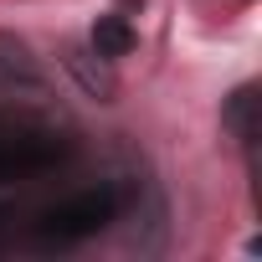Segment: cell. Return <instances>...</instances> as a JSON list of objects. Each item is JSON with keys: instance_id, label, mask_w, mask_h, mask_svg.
I'll list each match as a JSON object with an SVG mask.
<instances>
[{"instance_id": "6da1fadb", "label": "cell", "mask_w": 262, "mask_h": 262, "mask_svg": "<svg viewBox=\"0 0 262 262\" xmlns=\"http://www.w3.org/2000/svg\"><path fill=\"white\" fill-rule=\"evenodd\" d=\"M113 221H118V185H93V190H77L72 201L52 206L36 221V236L57 242V247H72V242H88V236L108 231Z\"/></svg>"}, {"instance_id": "7a4b0ae2", "label": "cell", "mask_w": 262, "mask_h": 262, "mask_svg": "<svg viewBox=\"0 0 262 262\" xmlns=\"http://www.w3.org/2000/svg\"><path fill=\"white\" fill-rule=\"evenodd\" d=\"M93 52H98V57H128V52H134V26H128L123 16H98V26H93Z\"/></svg>"}, {"instance_id": "3957f363", "label": "cell", "mask_w": 262, "mask_h": 262, "mask_svg": "<svg viewBox=\"0 0 262 262\" xmlns=\"http://www.w3.org/2000/svg\"><path fill=\"white\" fill-rule=\"evenodd\" d=\"M226 123L236 128L242 144H257V88H242V93L226 103Z\"/></svg>"}, {"instance_id": "277c9868", "label": "cell", "mask_w": 262, "mask_h": 262, "mask_svg": "<svg viewBox=\"0 0 262 262\" xmlns=\"http://www.w3.org/2000/svg\"><path fill=\"white\" fill-rule=\"evenodd\" d=\"M26 77H36L31 52H26L16 36H6V31H0V82H26Z\"/></svg>"}]
</instances>
